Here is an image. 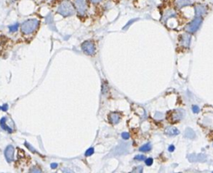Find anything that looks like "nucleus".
Masks as SVG:
<instances>
[{"instance_id":"1","label":"nucleus","mask_w":213,"mask_h":173,"mask_svg":"<svg viewBox=\"0 0 213 173\" xmlns=\"http://www.w3.org/2000/svg\"><path fill=\"white\" fill-rule=\"evenodd\" d=\"M57 13L64 17L73 15L75 13V7L69 0H63L57 8Z\"/></svg>"},{"instance_id":"2","label":"nucleus","mask_w":213,"mask_h":173,"mask_svg":"<svg viewBox=\"0 0 213 173\" xmlns=\"http://www.w3.org/2000/svg\"><path fill=\"white\" fill-rule=\"evenodd\" d=\"M39 25H40V21L36 20V19L28 20V21H25V22L21 25V32H22L23 34H25V35L32 34V33L38 28Z\"/></svg>"},{"instance_id":"3","label":"nucleus","mask_w":213,"mask_h":173,"mask_svg":"<svg viewBox=\"0 0 213 173\" xmlns=\"http://www.w3.org/2000/svg\"><path fill=\"white\" fill-rule=\"evenodd\" d=\"M201 21H202V20H201V16H197L191 23H190L187 26L185 27L186 32H190V33L196 32L198 29H199L200 26H201Z\"/></svg>"},{"instance_id":"4","label":"nucleus","mask_w":213,"mask_h":173,"mask_svg":"<svg viewBox=\"0 0 213 173\" xmlns=\"http://www.w3.org/2000/svg\"><path fill=\"white\" fill-rule=\"evenodd\" d=\"M82 50L87 55H93L95 53V45L91 41H86L82 44Z\"/></svg>"},{"instance_id":"5","label":"nucleus","mask_w":213,"mask_h":173,"mask_svg":"<svg viewBox=\"0 0 213 173\" xmlns=\"http://www.w3.org/2000/svg\"><path fill=\"white\" fill-rule=\"evenodd\" d=\"M74 4L77 9V11L79 15H83L86 11H87V5H86V2L85 0H75L74 1Z\"/></svg>"},{"instance_id":"6","label":"nucleus","mask_w":213,"mask_h":173,"mask_svg":"<svg viewBox=\"0 0 213 173\" xmlns=\"http://www.w3.org/2000/svg\"><path fill=\"white\" fill-rule=\"evenodd\" d=\"M14 154H15L14 147L9 145V146H8L6 148L4 155H5V158L6 160L8 161V162H11V161H14Z\"/></svg>"},{"instance_id":"7","label":"nucleus","mask_w":213,"mask_h":173,"mask_svg":"<svg viewBox=\"0 0 213 173\" xmlns=\"http://www.w3.org/2000/svg\"><path fill=\"white\" fill-rule=\"evenodd\" d=\"M120 114L118 113H115V112H112V113H110L109 115V122L110 123H112V124H117V123H119L120 121Z\"/></svg>"},{"instance_id":"8","label":"nucleus","mask_w":213,"mask_h":173,"mask_svg":"<svg viewBox=\"0 0 213 173\" xmlns=\"http://www.w3.org/2000/svg\"><path fill=\"white\" fill-rule=\"evenodd\" d=\"M165 133L168 135H171V136H174L179 133V131L176 128L174 127H169L165 129Z\"/></svg>"},{"instance_id":"9","label":"nucleus","mask_w":213,"mask_h":173,"mask_svg":"<svg viewBox=\"0 0 213 173\" xmlns=\"http://www.w3.org/2000/svg\"><path fill=\"white\" fill-rule=\"evenodd\" d=\"M190 38L191 37L188 34H185L182 36L181 39V44L184 47H188L190 45Z\"/></svg>"},{"instance_id":"10","label":"nucleus","mask_w":213,"mask_h":173,"mask_svg":"<svg viewBox=\"0 0 213 173\" xmlns=\"http://www.w3.org/2000/svg\"><path fill=\"white\" fill-rule=\"evenodd\" d=\"M206 10V9L205 6L198 5L195 7V13H196L197 16H201L203 14H205Z\"/></svg>"},{"instance_id":"11","label":"nucleus","mask_w":213,"mask_h":173,"mask_svg":"<svg viewBox=\"0 0 213 173\" xmlns=\"http://www.w3.org/2000/svg\"><path fill=\"white\" fill-rule=\"evenodd\" d=\"M190 4H191L190 0H179V1L177 2V6H178L179 8H182V7H184V6L190 5Z\"/></svg>"},{"instance_id":"12","label":"nucleus","mask_w":213,"mask_h":173,"mask_svg":"<svg viewBox=\"0 0 213 173\" xmlns=\"http://www.w3.org/2000/svg\"><path fill=\"white\" fill-rule=\"evenodd\" d=\"M5 122H6V118L5 117H3V118L0 120V125L2 126V128H3L4 129H5L6 131H8L9 133H11L13 132V130H12L11 128H9V127L6 125Z\"/></svg>"},{"instance_id":"13","label":"nucleus","mask_w":213,"mask_h":173,"mask_svg":"<svg viewBox=\"0 0 213 173\" xmlns=\"http://www.w3.org/2000/svg\"><path fill=\"white\" fill-rule=\"evenodd\" d=\"M185 136L186 137V138H189V139H194L195 137V133H194L192 129L187 128L185 131Z\"/></svg>"},{"instance_id":"14","label":"nucleus","mask_w":213,"mask_h":173,"mask_svg":"<svg viewBox=\"0 0 213 173\" xmlns=\"http://www.w3.org/2000/svg\"><path fill=\"white\" fill-rule=\"evenodd\" d=\"M151 149H152V146H151L150 144H146L139 148V150L142 151V152H147V151H150Z\"/></svg>"},{"instance_id":"15","label":"nucleus","mask_w":213,"mask_h":173,"mask_svg":"<svg viewBox=\"0 0 213 173\" xmlns=\"http://www.w3.org/2000/svg\"><path fill=\"white\" fill-rule=\"evenodd\" d=\"M181 117H182V114L181 112H179V111H177V112H174V113H173V118H174V119L179 120Z\"/></svg>"},{"instance_id":"16","label":"nucleus","mask_w":213,"mask_h":173,"mask_svg":"<svg viewBox=\"0 0 213 173\" xmlns=\"http://www.w3.org/2000/svg\"><path fill=\"white\" fill-rule=\"evenodd\" d=\"M94 152V148H89L88 150L85 152V155L86 156H90V155H92Z\"/></svg>"},{"instance_id":"17","label":"nucleus","mask_w":213,"mask_h":173,"mask_svg":"<svg viewBox=\"0 0 213 173\" xmlns=\"http://www.w3.org/2000/svg\"><path fill=\"white\" fill-rule=\"evenodd\" d=\"M19 29V25L18 24H16V25H14V26H9V31L11 32H17V30Z\"/></svg>"},{"instance_id":"18","label":"nucleus","mask_w":213,"mask_h":173,"mask_svg":"<svg viewBox=\"0 0 213 173\" xmlns=\"http://www.w3.org/2000/svg\"><path fill=\"white\" fill-rule=\"evenodd\" d=\"M145 163L147 166H152V163H153V160L152 158H147V159H145Z\"/></svg>"},{"instance_id":"19","label":"nucleus","mask_w":213,"mask_h":173,"mask_svg":"<svg viewBox=\"0 0 213 173\" xmlns=\"http://www.w3.org/2000/svg\"><path fill=\"white\" fill-rule=\"evenodd\" d=\"M145 156L142 155H136V156H135V158H134V160H136V161H143V160H145Z\"/></svg>"},{"instance_id":"20","label":"nucleus","mask_w":213,"mask_h":173,"mask_svg":"<svg viewBox=\"0 0 213 173\" xmlns=\"http://www.w3.org/2000/svg\"><path fill=\"white\" fill-rule=\"evenodd\" d=\"M121 137H122L123 139H128L130 138V134H129L128 133H122Z\"/></svg>"},{"instance_id":"21","label":"nucleus","mask_w":213,"mask_h":173,"mask_svg":"<svg viewBox=\"0 0 213 173\" xmlns=\"http://www.w3.org/2000/svg\"><path fill=\"white\" fill-rule=\"evenodd\" d=\"M192 110H193V111L195 112V113H198V112H199V111H200V108L198 107L197 106H193Z\"/></svg>"},{"instance_id":"22","label":"nucleus","mask_w":213,"mask_h":173,"mask_svg":"<svg viewBox=\"0 0 213 173\" xmlns=\"http://www.w3.org/2000/svg\"><path fill=\"white\" fill-rule=\"evenodd\" d=\"M8 108H9V106H8V105L7 104H5V105H4L2 107H0V109L1 110H3L4 111H6L8 110Z\"/></svg>"},{"instance_id":"23","label":"nucleus","mask_w":213,"mask_h":173,"mask_svg":"<svg viewBox=\"0 0 213 173\" xmlns=\"http://www.w3.org/2000/svg\"><path fill=\"white\" fill-rule=\"evenodd\" d=\"M26 144V146L27 147V148H28V149H30V150H31V151H33V152H36V150H34V149H33V148H31V145H30V144H27V143H26V144Z\"/></svg>"},{"instance_id":"24","label":"nucleus","mask_w":213,"mask_h":173,"mask_svg":"<svg viewBox=\"0 0 213 173\" xmlns=\"http://www.w3.org/2000/svg\"><path fill=\"white\" fill-rule=\"evenodd\" d=\"M102 0H89V2H91L92 4H99L100 3Z\"/></svg>"},{"instance_id":"25","label":"nucleus","mask_w":213,"mask_h":173,"mask_svg":"<svg viewBox=\"0 0 213 173\" xmlns=\"http://www.w3.org/2000/svg\"><path fill=\"white\" fill-rule=\"evenodd\" d=\"M163 115L162 113H160V112H158V113H156V114H155V117L157 118V117H158V118H161V117H163Z\"/></svg>"},{"instance_id":"26","label":"nucleus","mask_w":213,"mask_h":173,"mask_svg":"<svg viewBox=\"0 0 213 173\" xmlns=\"http://www.w3.org/2000/svg\"><path fill=\"white\" fill-rule=\"evenodd\" d=\"M169 150L170 152L174 151V145H170L169 148Z\"/></svg>"},{"instance_id":"27","label":"nucleus","mask_w":213,"mask_h":173,"mask_svg":"<svg viewBox=\"0 0 213 173\" xmlns=\"http://www.w3.org/2000/svg\"><path fill=\"white\" fill-rule=\"evenodd\" d=\"M57 163H52V165H51V167H52V169H54V168H57Z\"/></svg>"},{"instance_id":"28","label":"nucleus","mask_w":213,"mask_h":173,"mask_svg":"<svg viewBox=\"0 0 213 173\" xmlns=\"http://www.w3.org/2000/svg\"><path fill=\"white\" fill-rule=\"evenodd\" d=\"M31 172H41V170H31Z\"/></svg>"},{"instance_id":"29","label":"nucleus","mask_w":213,"mask_h":173,"mask_svg":"<svg viewBox=\"0 0 213 173\" xmlns=\"http://www.w3.org/2000/svg\"><path fill=\"white\" fill-rule=\"evenodd\" d=\"M9 1H11V2H15V1H16V0H9Z\"/></svg>"}]
</instances>
